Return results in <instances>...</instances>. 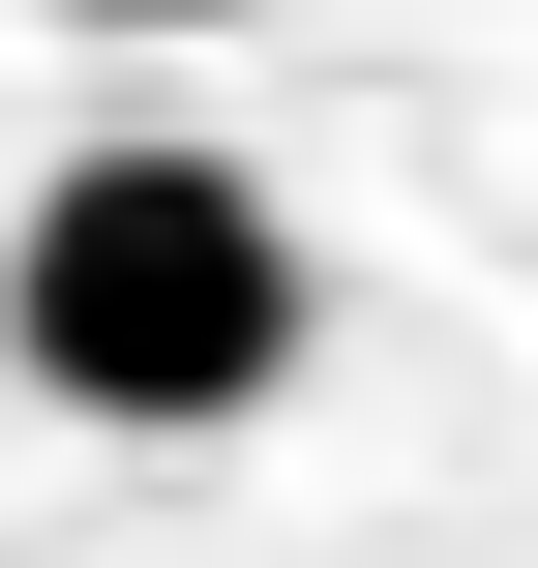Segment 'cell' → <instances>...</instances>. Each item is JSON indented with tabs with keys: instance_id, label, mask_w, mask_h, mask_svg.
<instances>
[{
	"instance_id": "obj_1",
	"label": "cell",
	"mask_w": 538,
	"mask_h": 568,
	"mask_svg": "<svg viewBox=\"0 0 538 568\" xmlns=\"http://www.w3.org/2000/svg\"><path fill=\"white\" fill-rule=\"evenodd\" d=\"M0 359H30L90 449H240V419L329 359V270H300V210H270L240 150L120 120V150L30 180V240H0Z\"/></svg>"
},
{
	"instance_id": "obj_2",
	"label": "cell",
	"mask_w": 538,
	"mask_h": 568,
	"mask_svg": "<svg viewBox=\"0 0 538 568\" xmlns=\"http://www.w3.org/2000/svg\"><path fill=\"white\" fill-rule=\"evenodd\" d=\"M60 30H240V0H60Z\"/></svg>"
}]
</instances>
